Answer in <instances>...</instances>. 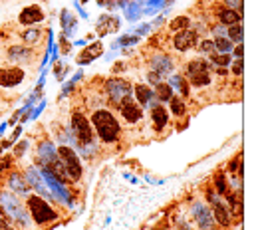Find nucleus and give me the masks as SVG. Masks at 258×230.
Returning a JSON list of instances; mask_svg holds the SVG:
<instances>
[{
  "mask_svg": "<svg viewBox=\"0 0 258 230\" xmlns=\"http://www.w3.org/2000/svg\"><path fill=\"white\" fill-rule=\"evenodd\" d=\"M0 208L4 210V214L8 216V220L20 228H28L30 226V216L28 210L20 204L16 194L10 192H0Z\"/></svg>",
  "mask_w": 258,
  "mask_h": 230,
  "instance_id": "obj_1",
  "label": "nucleus"
},
{
  "mask_svg": "<svg viewBox=\"0 0 258 230\" xmlns=\"http://www.w3.org/2000/svg\"><path fill=\"white\" fill-rule=\"evenodd\" d=\"M92 123L96 133L100 135V139L105 143H113L119 137V123L115 119V115L107 110H98L92 115Z\"/></svg>",
  "mask_w": 258,
  "mask_h": 230,
  "instance_id": "obj_2",
  "label": "nucleus"
},
{
  "mask_svg": "<svg viewBox=\"0 0 258 230\" xmlns=\"http://www.w3.org/2000/svg\"><path fill=\"white\" fill-rule=\"evenodd\" d=\"M28 208H30V214H32L36 224H46V222L58 218V212L48 204V200H44L38 194L28 196Z\"/></svg>",
  "mask_w": 258,
  "mask_h": 230,
  "instance_id": "obj_3",
  "label": "nucleus"
},
{
  "mask_svg": "<svg viewBox=\"0 0 258 230\" xmlns=\"http://www.w3.org/2000/svg\"><path fill=\"white\" fill-rule=\"evenodd\" d=\"M56 153H58V157H60V161H62V165L66 169V174L72 180H80L82 178V161L76 155V151L72 147H68V145H60L56 149Z\"/></svg>",
  "mask_w": 258,
  "mask_h": 230,
  "instance_id": "obj_4",
  "label": "nucleus"
},
{
  "mask_svg": "<svg viewBox=\"0 0 258 230\" xmlns=\"http://www.w3.org/2000/svg\"><path fill=\"white\" fill-rule=\"evenodd\" d=\"M72 135H74V139H76L78 145L94 143V131H92V125H90V121H88L82 114L72 115Z\"/></svg>",
  "mask_w": 258,
  "mask_h": 230,
  "instance_id": "obj_5",
  "label": "nucleus"
},
{
  "mask_svg": "<svg viewBox=\"0 0 258 230\" xmlns=\"http://www.w3.org/2000/svg\"><path fill=\"white\" fill-rule=\"evenodd\" d=\"M105 92H107V98L111 100V104H117V106H119V104H123L127 98H131L133 88H131L129 82L113 78V80H109V82L105 84Z\"/></svg>",
  "mask_w": 258,
  "mask_h": 230,
  "instance_id": "obj_6",
  "label": "nucleus"
},
{
  "mask_svg": "<svg viewBox=\"0 0 258 230\" xmlns=\"http://www.w3.org/2000/svg\"><path fill=\"white\" fill-rule=\"evenodd\" d=\"M187 76L189 82L197 88H205L210 84V76H208V64L205 60H193L187 66Z\"/></svg>",
  "mask_w": 258,
  "mask_h": 230,
  "instance_id": "obj_7",
  "label": "nucleus"
},
{
  "mask_svg": "<svg viewBox=\"0 0 258 230\" xmlns=\"http://www.w3.org/2000/svg\"><path fill=\"white\" fill-rule=\"evenodd\" d=\"M208 200L212 202V218L220 224V226H230V222H232V216H230V210L218 200V196L212 192V190H208Z\"/></svg>",
  "mask_w": 258,
  "mask_h": 230,
  "instance_id": "obj_8",
  "label": "nucleus"
},
{
  "mask_svg": "<svg viewBox=\"0 0 258 230\" xmlns=\"http://www.w3.org/2000/svg\"><path fill=\"white\" fill-rule=\"evenodd\" d=\"M26 182H28V186H34L36 188L38 196H42L44 200L50 198V188H48L44 176L40 174V171L36 167H28V171H26Z\"/></svg>",
  "mask_w": 258,
  "mask_h": 230,
  "instance_id": "obj_9",
  "label": "nucleus"
},
{
  "mask_svg": "<svg viewBox=\"0 0 258 230\" xmlns=\"http://www.w3.org/2000/svg\"><path fill=\"white\" fill-rule=\"evenodd\" d=\"M193 216H195V220H197V224H199L201 230H212L214 218H212V212H210V208L206 204L195 202L193 204Z\"/></svg>",
  "mask_w": 258,
  "mask_h": 230,
  "instance_id": "obj_10",
  "label": "nucleus"
},
{
  "mask_svg": "<svg viewBox=\"0 0 258 230\" xmlns=\"http://www.w3.org/2000/svg\"><path fill=\"white\" fill-rule=\"evenodd\" d=\"M24 80V70L20 68H0V86L2 88H16Z\"/></svg>",
  "mask_w": 258,
  "mask_h": 230,
  "instance_id": "obj_11",
  "label": "nucleus"
},
{
  "mask_svg": "<svg viewBox=\"0 0 258 230\" xmlns=\"http://www.w3.org/2000/svg\"><path fill=\"white\" fill-rule=\"evenodd\" d=\"M119 112L123 115V119L127 123H137L141 117H143V110L137 102H133L131 98H127L123 104H119Z\"/></svg>",
  "mask_w": 258,
  "mask_h": 230,
  "instance_id": "obj_12",
  "label": "nucleus"
},
{
  "mask_svg": "<svg viewBox=\"0 0 258 230\" xmlns=\"http://www.w3.org/2000/svg\"><path fill=\"white\" fill-rule=\"evenodd\" d=\"M195 44H197V32H195V30H189V28L181 30V32L173 38V46H175L179 52H187V50H191Z\"/></svg>",
  "mask_w": 258,
  "mask_h": 230,
  "instance_id": "obj_13",
  "label": "nucleus"
},
{
  "mask_svg": "<svg viewBox=\"0 0 258 230\" xmlns=\"http://www.w3.org/2000/svg\"><path fill=\"white\" fill-rule=\"evenodd\" d=\"M119 30V18L117 16H109V14H103L98 18L96 22V32L100 36H107V34H113Z\"/></svg>",
  "mask_w": 258,
  "mask_h": 230,
  "instance_id": "obj_14",
  "label": "nucleus"
},
{
  "mask_svg": "<svg viewBox=\"0 0 258 230\" xmlns=\"http://www.w3.org/2000/svg\"><path fill=\"white\" fill-rule=\"evenodd\" d=\"M18 20H20V24H24V26H32V24H38V22L44 20V12H42V8H40L38 4H32V6H28V8H24V10L20 12Z\"/></svg>",
  "mask_w": 258,
  "mask_h": 230,
  "instance_id": "obj_15",
  "label": "nucleus"
},
{
  "mask_svg": "<svg viewBox=\"0 0 258 230\" xmlns=\"http://www.w3.org/2000/svg\"><path fill=\"white\" fill-rule=\"evenodd\" d=\"M8 186H10L12 194H16V196L28 198V194H30V186H28L26 178H22L18 172H12V174L8 176Z\"/></svg>",
  "mask_w": 258,
  "mask_h": 230,
  "instance_id": "obj_16",
  "label": "nucleus"
},
{
  "mask_svg": "<svg viewBox=\"0 0 258 230\" xmlns=\"http://www.w3.org/2000/svg\"><path fill=\"white\" fill-rule=\"evenodd\" d=\"M151 70H153L155 74H159L161 78L163 76H169L173 72V60L169 56H165V54H159V56H155L151 60Z\"/></svg>",
  "mask_w": 258,
  "mask_h": 230,
  "instance_id": "obj_17",
  "label": "nucleus"
},
{
  "mask_svg": "<svg viewBox=\"0 0 258 230\" xmlns=\"http://www.w3.org/2000/svg\"><path fill=\"white\" fill-rule=\"evenodd\" d=\"M103 52V46L102 42H94L92 46H88L80 56H78V64L80 66H86V64H90V62H94L96 58H100Z\"/></svg>",
  "mask_w": 258,
  "mask_h": 230,
  "instance_id": "obj_18",
  "label": "nucleus"
},
{
  "mask_svg": "<svg viewBox=\"0 0 258 230\" xmlns=\"http://www.w3.org/2000/svg\"><path fill=\"white\" fill-rule=\"evenodd\" d=\"M62 28H64V36L72 38L78 30V18L72 16L70 10H62Z\"/></svg>",
  "mask_w": 258,
  "mask_h": 230,
  "instance_id": "obj_19",
  "label": "nucleus"
},
{
  "mask_svg": "<svg viewBox=\"0 0 258 230\" xmlns=\"http://www.w3.org/2000/svg\"><path fill=\"white\" fill-rule=\"evenodd\" d=\"M56 149L58 147H54L50 141H46V143H42L40 147H38V157H40V167H46L50 161H54L56 157H58V153H56Z\"/></svg>",
  "mask_w": 258,
  "mask_h": 230,
  "instance_id": "obj_20",
  "label": "nucleus"
},
{
  "mask_svg": "<svg viewBox=\"0 0 258 230\" xmlns=\"http://www.w3.org/2000/svg\"><path fill=\"white\" fill-rule=\"evenodd\" d=\"M151 117H153L155 129L161 131V129L167 125V121H169V112H167L165 108H161V106H153V108H151Z\"/></svg>",
  "mask_w": 258,
  "mask_h": 230,
  "instance_id": "obj_21",
  "label": "nucleus"
},
{
  "mask_svg": "<svg viewBox=\"0 0 258 230\" xmlns=\"http://www.w3.org/2000/svg\"><path fill=\"white\" fill-rule=\"evenodd\" d=\"M8 56L14 62H30L32 52H30V48H24V46H12L8 50Z\"/></svg>",
  "mask_w": 258,
  "mask_h": 230,
  "instance_id": "obj_22",
  "label": "nucleus"
},
{
  "mask_svg": "<svg viewBox=\"0 0 258 230\" xmlns=\"http://www.w3.org/2000/svg\"><path fill=\"white\" fill-rule=\"evenodd\" d=\"M218 18H220V22L226 24V26H232V24H238V22H240V14L234 12V8H222V10L218 12Z\"/></svg>",
  "mask_w": 258,
  "mask_h": 230,
  "instance_id": "obj_23",
  "label": "nucleus"
},
{
  "mask_svg": "<svg viewBox=\"0 0 258 230\" xmlns=\"http://www.w3.org/2000/svg\"><path fill=\"white\" fill-rule=\"evenodd\" d=\"M226 38H228L230 42L242 44V40H244V30H242V24L238 22V24H232V26H228V30H226Z\"/></svg>",
  "mask_w": 258,
  "mask_h": 230,
  "instance_id": "obj_24",
  "label": "nucleus"
},
{
  "mask_svg": "<svg viewBox=\"0 0 258 230\" xmlns=\"http://www.w3.org/2000/svg\"><path fill=\"white\" fill-rule=\"evenodd\" d=\"M135 96L139 100V106H149L151 100H153V90L147 88V86H137L135 88Z\"/></svg>",
  "mask_w": 258,
  "mask_h": 230,
  "instance_id": "obj_25",
  "label": "nucleus"
},
{
  "mask_svg": "<svg viewBox=\"0 0 258 230\" xmlns=\"http://www.w3.org/2000/svg\"><path fill=\"white\" fill-rule=\"evenodd\" d=\"M153 94L157 96V100H161V102H169V100L173 98V90H171V86H169V84H163V82L155 84Z\"/></svg>",
  "mask_w": 258,
  "mask_h": 230,
  "instance_id": "obj_26",
  "label": "nucleus"
},
{
  "mask_svg": "<svg viewBox=\"0 0 258 230\" xmlns=\"http://www.w3.org/2000/svg\"><path fill=\"white\" fill-rule=\"evenodd\" d=\"M123 14H125V18H127V20H131V22L139 20V16H141L139 2H127V4L123 6Z\"/></svg>",
  "mask_w": 258,
  "mask_h": 230,
  "instance_id": "obj_27",
  "label": "nucleus"
},
{
  "mask_svg": "<svg viewBox=\"0 0 258 230\" xmlns=\"http://www.w3.org/2000/svg\"><path fill=\"white\" fill-rule=\"evenodd\" d=\"M212 42H214V50H218V54H230V52H232V42H230L226 36L214 38Z\"/></svg>",
  "mask_w": 258,
  "mask_h": 230,
  "instance_id": "obj_28",
  "label": "nucleus"
},
{
  "mask_svg": "<svg viewBox=\"0 0 258 230\" xmlns=\"http://www.w3.org/2000/svg\"><path fill=\"white\" fill-rule=\"evenodd\" d=\"M169 86H171V90H179L183 96H189V86H187V82L181 76H173L171 82H169Z\"/></svg>",
  "mask_w": 258,
  "mask_h": 230,
  "instance_id": "obj_29",
  "label": "nucleus"
},
{
  "mask_svg": "<svg viewBox=\"0 0 258 230\" xmlns=\"http://www.w3.org/2000/svg\"><path fill=\"white\" fill-rule=\"evenodd\" d=\"M189 24H191V20H189V16H177L173 22H171V30H185V28H189Z\"/></svg>",
  "mask_w": 258,
  "mask_h": 230,
  "instance_id": "obj_30",
  "label": "nucleus"
},
{
  "mask_svg": "<svg viewBox=\"0 0 258 230\" xmlns=\"http://www.w3.org/2000/svg\"><path fill=\"white\" fill-rule=\"evenodd\" d=\"M169 104H171V110H173V115H183L185 114V102L181 100V98H171L169 100Z\"/></svg>",
  "mask_w": 258,
  "mask_h": 230,
  "instance_id": "obj_31",
  "label": "nucleus"
},
{
  "mask_svg": "<svg viewBox=\"0 0 258 230\" xmlns=\"http://www.w3.org/2000/svg\"><path fill=\"white\" fill-rule=\"evenodd\" d=\"M22 40H24L26 44H34V42H38V40H40V30H36V28H28V30L22 34Z\"/></svg>",
  "mask_w": 258,
  "mask_h": 230,
  "instance_id": "obj_32",
  "label": "nucleus"
},
{
  "mask_svg": "<svg viewBox=\"0 0 258 230\" xmlns=\"http://www.w3.org/2000/svg\"><path fill=\"white\" fill-rule=\"evenodd\" d=\"M199 52L201 54H206V56H212L216 50H214V42L212 40H203L201 44H199Z\"/></svg>",
  "mask_w": 258,
  "mask_h": 230,
  "instance_id": "obj_33",
  "label": "nucleus"
},
{
  "mask_svg": "<svg viewBox=\"0 0 258 230\" xmlns=\"http://www.w3.org/2000/svg\"><path fill=\"white\" fill-rule=\"evenodd\" d=\"M141 38H137V36H121L115 44H113V48H117V46H133V44H137Z\"/></svg>",
  "mask_w": 258,
  "mask_h": 230,
  "instance_id": "obj_34",
  "label": "nucleus"
},
{
  "mask_svg": "<svg viewBox=\"0 0 258 230\" xmlns=\"http://www.w3.org/2000/svg\"><path fill=\"white\" fill-rule=\"evenodd\" d=\"M230 62H232V56L230 54H214L212 56V64L214 66H230Z\"/></svg>",
  "mask_w": 258,
  "mask_h": 230,
  "instance_id": "obj_35",
  "label": "nucleus"
},
{
  "mask_svg": "<svg viewBox=\"0 0 258 230\" xmlns=\"http://www.w3.org/2000/svg\"><path fill=\"white\" fill-rule=\"evenodd\" d=\"M163 2H165V0H147V4H151V6H149L145 12H147V14H153L155 10L163 8Z\"/></svg>",
  "mask_w": 258,
  "mask_h": 230,
  "instance_id": "obj_36",
  "label": "nucleus"
},
{
  "mask_svg": "<svg viewBox=\"0 0 258 230\" xmlns=\"http://www.w3.org/2000/svg\"><path fill=\"white\" fill-rule=\"evenodd\" d=\"M149 30H151V26H149V24H143V26L135 28V36H137V38H141V36H145Z\"/></svg>",
  "mask_w": 258,
  "mask_h": 230,
  "instance_id": "obj_37",
  "label": "nucleus"
},
{
  "mask_svg": "<svg viewBox=\"0 0 258 230\" xmlns=\"http://www.w3.org/2000/svg\"><path fill=\"white\" fill-rule=\"evenodd\" d=\"M214 184H216V188H218V192H220V194H224V192H226V184H224V178H222V176H216Z\"/></svg>",
  "mask_w": 258,
  "mask_h": 230,
  "instance_id": "obj_38",
  "label": "nucleus"
},
{
  "mask_svg": "<svg viewBox=\"0 0 258 230\" xmlns=\"http://www.w3.org/2000/svg\"><path fill=\"white\" fill-rule=\"evenodd\" d=\"M232 74H236V76L242 74V60H236V62L232 64Z\"/></svg>",
  "mask_w": 258,
  "mask_h": 230,
  "instance_id": "obj_39",
  "label": "nucleus"
},
{
  "mask_svg": "<svg viewBox=\"0 0 258 230\" xmlns=\"http://www.w3.org/2000/svg\"><path fill=\"white\" fill-rule=\"evenodd\" d=\"M26 147H28V141H22V143H18V145H16V151H14V153H16L18 157H20V155H24Z\"/></svg>",
  "mask_w": 258,
  "mask_h": 230,
  "instance_id": "obj_40",
  "label": "nucleus"
},
{
  "mask_svg": "<svg viewBox=\"0 0 258 230\" xmlns=\"http://www.w3.org/2000/svg\"><path fill=\"white\" fill-rule=\"evenodd\" d=\"M147 80H149V84H159V82H161V80H163V78H161V76H159V74H155V72H151V74H149V76H147Z\"/></svg>",
  "mask_w": 258,
  "mask_h": 230,
  "instance_id": "obj_41",
  "label": "nucleus"
},
{
  "mask_svg": "<svg viewBox=\"0 0 258 230\" xmlns=\"http://www.w3.org/2000/svg\"><path fill=\"white\" fill-rule=\"evenodd\" d=\"M44 108H46V102H42V104H40V106H38V108H36V110L32 112V115H30V119H36L38 115L42 114V110H44Z\"/></svg>",
  "mask_w": 258,
  "mask_h": 230,
  "instance_id": "obj_42",
  "label": "nucleus"
},
{
  "mask_svg": "<svg viewBox=\"0 0 258 230\" xmlns=\"http://www.w3.org/2000/svg\"><path fill=\"white\" fill-rule=\"evenodd\" d=\"M230 184H232V186H236V190L240 192V188H242V182H240V178H238V176H230Z\"/></svg>",
  "mask_w": 258,
  "mask_h": 230,
  "instance_id": "obj_43",
  "label": "nucleus"
},
{
  "mask_svg": "<svg viewBox=\"0 0 258 230\" xmlns=\"http://www.w3.org/2000/svg\"><path fill=\"white\" fill-rule=\"evenodd\" d=\"M234 50V56H236V60H242V54H244V48H242V44H238L236 48H232Z\"/></svg>",
  "mask_w": 258,
  "mask_h": 230,
  "instance_id": "obj_44",
  "label": "nucleus"
},
{
  "mask_svg": "<svg viewBox=\"0 0 258 230\" xmlns=\"http://www.w3.org/2000/svg\"><path fill=\"white\" fill-rule=\"evenodd\" d=\"M224 4H228V8H240L242 6V0H224Z\"/></svg>",
  "mask_w": 258,
  "mask_h": 230,
  "instance_id": "obj_45",
  "label": "nucleus"
},
{
  "mask_svg": "<svg viewBox=\"0 0 258 230\" xmlns=\"http://www.w3.org/2000/svg\"><path fill=\"white\" fill-rule=\"evenodd\" d=\"M10 163H12V159H10V157H4V159H2V165H0V171L8 169V167H10Z\"/></svg>",
  "mask_w": 258,
  "mask_h": 230,
  "instance_id": "obj_46",
  "label": "nucleus"
},
{
  "mask_svg": "<svg viewBox=\"0 0 258 230\" xmlns=\"http://www.w3.org/2000/svg\"><path fill=\"white\" fill-rule=\"evenodd\" d=\"M0 230H14V228H10V222L0 216Z\"/></svg>",
  "mask_w": 258,
  "mask_h": 230,
  "instance_id": "obj_47",
  "label": "nucleus"
},
{
  "mask_svg": "<svg viewBox=\"0 0 258 230\" xmlns=\"http://www.w3.org/2000/svg\"><path fill=\"white\" fill-rule=\"evenodd\" d=\"M74 6H76V10H78V12H80L84 18H88V14H86V10L82 8V4H80V2H74Z\"/></svg>",
  "mask_w": 258,
  "mask_h": 230,
  "instance_id": "obj_48",
  "label": "nucleus"
},
{
  "mask_svg": "<svg viewBox=\"0 0 258 230\" xmlns=\"http://www.w3.org/2000/svg\"><path fill=\"white\" fill-rule=\"evenodd\" d=\"M20 133H22V127H16V131L12 133V139H10V143H14V141L18 139V135H20Z\"/></svg>",
  "mask_w": 258,
  "mask_h": 230,
  "instance_id": "obj_49",
  "label": "nucleus"
},
{
  "mask_svg": "<svg viewBox=\"0 0 258 230\" xmlns=\"http://www.w3.org/2000/svg\"><path fill=\"white\" fill-rule=\"evenodd\" d=\"M98 6H113V0H98Z\"/></svg>",
  "mask_w": 258,
  "mask_h": 230,
  "instance_id": "obj_50",
  "label": "nucleus"
},
{
  "mask_svg": "<svg viewBox=\"0 0 258 230\" xmlns=\"http://www.w3.org/2000/svg\"><path fill=\"white\" fill-rule=\"evenodd\" d=\"M238 167H240V165H238V161H232V163H230V171H236Z\"/></svg>",
  "mask_w": 258,
  "mask_h": 230,
  "instance_id": "obj_51",
  "label": "nucleus"
},
{
  "mask_svg": "<svg viewBox=\"0 0 258 230\" xmlns=\"http://www.w3.org/2000/svg\"><path fill=\"white\" fill-rule=\"evenodd\" d=\"M121 70H125L123 64H117V66H115V72H121Z\"/></svg>",
  "mask_w": 258,
  "mask_h": 230,
  "instance_id": "obj_52",
  "label": "nucleus"
},
{
  "mask_svg": "<svg viewBox=\"0 0 258 230\" xmlns=\"http://www.w3.org/2000/svg\"><path fill=\"white\" fill-rule=\"evenodd\" d=\"M84 2H88V0H84Z\"/></svg>",
  "mask_w": 258,
  "mask_h": 230,
  "instance_id": "obj_53",
  "label": "nucleus"
}]
</instances>
